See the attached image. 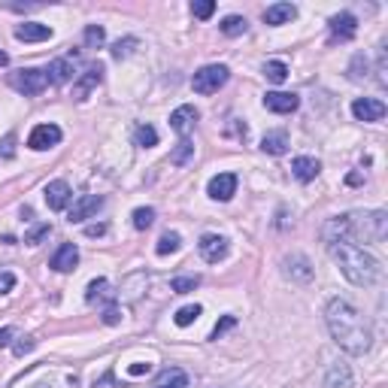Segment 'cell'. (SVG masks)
<instances>
[{
    "instance_id": "1",
    "label": "cell",
    "mask_w": 388,
    "mask_h": 388,
    "mask_svg": "<svg viewBox=\"0 0 388 388\" xmlns=\"http://www.w3.org/2000/svg\"><path fill=\"white\" fill-rule=\"evenodd\" d=\"M325 321H328V331L334 337V343L343 349L349 355H367L370 352V328H367L364 316L358 312L352 303L343 300V298H334L325 310Z\"/></svg>"
},
{
    "instance_id": "2",
    "label": "cell",
    "mask_w": 388,
    "mask_h": 388,
    "mask_svg": "<svg viewBox=\"0 0 388 388\" xmlns=\"http://www.w3.org/2000/svg\"><path fill=\"white\" fill-rule=\"evenodd\" d=\"M328 252L337 261L340 273H343L352 285H361V289H367V285H376V282L382 279V264L376 261L367 249L358 246V243L337 240V243H328Z\"/></svg>"
},
{
    "instance_id": "3",
    "label": "cell",
    "mask_w": 388,
    "mask_h": 388,
    "mask_svg": "<svg viewBox=\"0 0 388 388\" xmlns=\"http://www.w3.org/2000/svg\"><path fill=\"white\" fill-rule=\"evenodd\" d=\"M343 219V240L355 243V240H364V243H382L388 234V216L385 209H370V212H349Z\"/></svg>"
},
{
    "instance_id": "4",
    "label": "cell",
    "mask_w": 388,
    "mask_h": 388,
    "mask_svg": "<svg viewBox=\"0 0 388 388\" xmlns=\"http://www.w3.org/2000/svg\"><path fill=\"white\" fill-rule=\"evenodd\" d=\"M230 79V70L225 67V64H207V67H200L198 73H194L191 85L198 95H216L219 88H225Z\"/></svg>"
},
{
    "instance_id": "5",
    "label": "cell",
    "mask_w": 388,
    "mask_h": 388,
    "mask_svg": "<svg viewBox=\"0 0 388 388\" xmlns=\"http://www.w3.org/2000/svg\"><path fill=\"white\" fill-rule=\"evenodd\" d=\"M9 85H13L18 95L25 97H34L40 95V91L49 85V76H46V70H36V67H25V70H15L9 73Z\"/></svg>"
},
{
    "instance_id": "6",
    "label": "cell",
    "mask_w": 388,
    "mask_h": 388,
    "mask_svg": "<svg viewBox=\"0 0 388 388\" xmlns=\"http://www.w3.org/2000/svg\"><path fill=\"white\" fill-rule=\"evenodd\" d=\"M282 270H285V276H289L291 282H312V276H316V270H312V264H310V258L307 255H289L282 261Z\"/></svg>"
},
{
    "instance_id": "7",
    "label": "cell",
    "mask_w": 388,
    "mask_h": 388,
    "mask_svg": "<svg viewBox=\"0 0 388 388\" xmlns=\"http://www.w3.org/2000/svg\"><path fill=\"white\" fill-rule=\"evenodd\" d=\"M58 143H61V127L58 125H36L31 131V137H27V146H31L34 152H46Z\"/></svg>"
},
{
    "instance_id": "8",
    "label": "cell",
    "mask_w": 388,
    "mask_h": 388,
    "mask_svg": "<svg viewBox=\"0 0 388 388\" xmlns=\"http://www.w3.org/2000/svg\"><path fill=\"white\" fill-rule=\"evenodd\" d=\"M198 249H200L203 261H209V264H219V261H225V258H228V240L219 237V234H203Z\"/></svg>"
},
{
    "instance_id": "9",
    "label": "cell",
    "mask_w": 388,
    "mask_h": 388,
    "mask_svg": "<svg viewBox=\"0 0 388 388\" xmlns=\"http://www.w3.org/2000/svg\"><path fill=\"white\" fill-rule=\"evenodd\" d=\"M100 82H104V64H91V67L79 76L76 85H73V97H76V100H88V95L100 85Z\"/></svg>"
},
{
    "instance_id": "10",
    "label": "cell",
    "mask_w": 388,
    "mask_h": 388,
    "mask_svg": "<svg viewBox=\"0 0 388 388\" xmlns=\"http://www.w3.org/2000/svg\"><path fill=\"white\" fill-rule=\"evenodd\" d=\"M352 116L358 122H382L385 116V104L376 97H358L352 104Z\"/></svg>"
},
{
    "instance_id": "11",
    "label": "cell",
    "mask_w": 388,
    "mask_h": 388,
    "mask_svg": "<svg viewBox=\"0 0 388 388\" xmlns=\"http://www.w3.org/2000/svg\"><path fill=\"white\" fill-rule=\"evenodd\" d=\"M104 207V198H100V194H82V198L73 203V209H70V221L73 225H79V221H85V219H91L95 216V212Z\"/></svg>"
},
{
    "instance_id": "12",
    "label": "cell",
    "mask_w": 388,
    "mask_h": 388,
    "mask_svg": "<svg viewBox=\"0 0 388 388\" xmlns=\"http://www.w3.org/2000/svg\"><path fill=\"white\" fill-rule=\"evenodd\" d=\"M207 194L212 200H230L237 194V176L234 173H219V176H212L209 186H207Z\"/></svg>"
},
{
    "instance_id": "13",
    "label": "cell",
    "mask_w": 388,
    "mask_h": 388,
    "mask_svg": "<svg viewBox=\"0 0 388 388\" xmlns=\"http://www.w3.org/2000/svg\"><path fill=\"white\" fill-rule=\"evenodd\" d=\"M355 31H358V18H355L352 13H340V15L331 18V40H334V43H337V40H340V43L352 40Z\"/></svg>"
},
{
    "instance_id": "14",
    "label": "cell",
    "mask_w": 388,
    "mask_h": 388,
    "mask_svg": "<svg viewBox=\"0 0 388 388\" xmlns=\"http://www.w3.org/2000/svg\"><path fill=\"white\" fill-rule=\"evenodd\" d=\"M264 106L270 109V113H294V109L300 106L298 95H289V91H267L264 95Z\"/></svg>"
},
{
    "instance_id": "15",
    "label": "cell",
    "mask_w": 388,
    "mask_h": 388,
    "mask_svg": "<svg viewBox=\"0 0 388 388\" xmlns=\"http://www.w3.org/2000/svg\"><path fill=\"white\" fill-rule=\"evenodd\" d=\"M43 194H46V203H49V209H55V212H61V209L70 203V198H73V191H70V186H67L64 179L49 182Z\"/></svg>"
},
{
    "instance_id": "16",
    "label": "cell",
    "mask_w": 388,
    "mask_h": 388,
    "mask_svg": "<svg viewBox=\"0 0 388 388\" xmlns=\"http://www.w3.org/2000/svg\"><path fill=\"white\" fill-rule=\"evenodd\" d=\"M76 264H79V249L73 243H64L58 252L52 255V261H49V267H52V270H58V273H70Z\"/></svg>"
},
{
    "instance_id": "17",
    "label": "cell",
    "mask_w": 388,
    "mask_h": 388,
    "mask_svg": "<svg viewBox=\"0 0 388 388\" xmlns=\"http://www.w3.org/2000/svg\"><path fill=\"white\" fill-rule=\"evenodd\" d=\"M198 118H200V113H198V109H194L191 104H186V106L173 109V116H170V127H173V131H176V134H182V137H186V134L191 131V127L198 125Z\"/></svg>"
},
{
    "instance_id": "18",
    "label": "cell",
    "mask_w": 388,
    "mask_h": 388,
    "mask_svg": "<svg viewBox=\"0 0 388 388\" xmlns=\"http://www.w3.org/2000/svg\"><path fill=\"white\" fill-rule=\"evenodd\" d=\"M15 40L22 43H43V40H52V27L49 25H40V22H25L15 27Z\"/></svg>"
},
{
    "instance_id": "19",
    "label": "cell",
    "mask_w": 388,
    "mask_h": 388,
    "mask_svg": "<svg viewBox=\"0 0 388 388\" xmlns=\"http://www.w3.org/2000/svg\"><path fill=\"white\" fill-rule=\"evenodd\" d=\"M319 170H321L319 158H310V155H300V158L291 161V173H294V179H298V182H312L319 176Z\"/></svg>"
},
{
    "instance_id": "20",
    "label": "cell",
    "mask_w": 388,
    "mask_h": 388,
    "mask_svg": "<svg viewBox=\"0 0 388 388\" xmlns=\"http://www.w3.org/2000/svg\"><path fill=\"white\" fill-rule=\"evenodd\" d=\"M298 18V6L294 4H273V6H267L264 9V22L267 25H289V22H294Z\"/></svg>"
},
{
    "instance_id": "21",
    "label": "cell",
    "mask_w": 388,
    "mask_h": 388,
    "mask_svg": "<svg viewBox=\"0 0 388 388\" xmlns=\"http://www.w3.org/2000/svg\"><path fill=\"white\" fill-rule=\"evenodd\" d=\"M325 388H352V370H349L346 361H337L328 367Z\"/></svg>"
},
{
    "instance_id": "22",
    "label": "cell",
    "mask_w": 388,
    "mask_h": 388,
    "mask_svg": "<svg viewBox=\"0 0 388 388\" xmlns=\"http://www.w3.org/2000/svg\"><path fill=\"white\" fill-rule=\"evenodd\" d=\"M73 61L70 58H55L49 67H46V76H49L52 85H64V82H70L73 79Z\"/></svg>"
},
{
    "instance_id": "23",
    "label": "cell",
    "mask_w": 388,
    "mask_h": 388,
    "mask_svg": "<svg viewBox=\"0 0 388 388\" xmlns=\"http://www.w3.org/2000/svg\"><path fill=\"white\" fill-rule=\"evenodd\" d=\"M152 388H188V373L182 367H167V370L158 373Z\"/></svg>"
},
{
    "instance_id": "24",
    "label": "cell",
    "mask_w": 388,
    "mask_h": 388,
    "mask_svg": "<svg viewBox=\"0 0 388 388\" xmlns=\"http://www.w3.org/2000/svg\"><path fill=\"white\" fill-rule=\"evenodd\" d=\"M146 282H149V276H146L143 270H137V273H131L125 279V285H122V294H125V300H137L140 294L146 291Z\"/></svg>"
},
{
    "instance_id": "25",
    "label": "cell",
    "mask_w": 388,
    "mask_h": 388,
    "mask_svg": "<svg viewBox=\"0 0 388 388\" xmlns=\"http://www.w3.org/2000/svg\"><path fill=\"white\" fill-rule=\"evenodd\" d=\"M261 149H264L267 155H282L285 149H289V134H285V131L267 134L264 140H261Z\"/></svg>"
},
{
    "instance_id": "26",
    "label": "cell",
    "mask_w": 388,
    "mask_h": 388,
    "mask_svg": "<svg viewBox=\"0 0 388 388\" xmlns=\"http://www.w3.org/2000/svg\"><path fill=\"white\" fill-rule=\"evenodd\" d=\"M113 291H109V282L106 279H91L88 289H85V300L88 303H97V300H109Z\"/></svg>"
},
{
    "instance_id": "27",
    "label": "cell",
    "mask_w": 388,
    "mask_h": 388,
    "mask_svg": "<svg viewBox=\"0 0 388 388\" xmlns=\"http://www.w3.org/2000/svg\"><path fill=\"white\" fill-rule=\"evenodd\" d=\"M179 249H182V237L176 234V230H167V234H161L155 252H158V255H173V252H179Z\"/></svg>"
},
{
    "instance_id": "28",
    "label": "cell",
    "mask_w": 388,
    "mask_h": 388,
    "mask_svg": "<svg viewBox=\"0 0 388 388\" xmlns=\"http://www.w3.org/2000/svg\"><path fill=\"white\" fill-rule=\"evenodd\" d=\"M246 31H249V22L243 15H228L225 22H221V34H225V36H240Z\"/></svg>"
},
{
    "instance_id": "29",
    "label": "cell",
    "mask_w": 388,
    "mask_h": 388,
    "mask_svg": "<svg viewBox=\"0 0 388 388\" xmlns=\"http://www.w3.org/2000/svg\"><path fill=\"white\" fill-rule=\"evenodd\" d=\"M264 76L273 82V85H282L285 79H289V67H285L282 61H267L264 64Z\"/></svg>"
},
{
    "instance_id": "30",
    "label": "cell",
    "mask_w": 388,
    "mask_h": 388,
    "mask_svg": "<svg viewBox=\"0 0 388 388\" xmlns=\"http://www.w3.org/2000/svg\"><path fill=\"white\" fill-rule=\"evenodd\" d=\"M367 73H370V61H367L364 55H355L352 64H349V79H352V82H364Z\"/></svg>"
},
{
    "instance_id": "31",
    "label": "cell",
    "mask_w": 388,
    "mask_h": 388,
    "mask_svg": "<svg viewBox=\"0 0 388 388\" xmlns=\"http://www.w3.org/2000/svg\"><path fill=\"white\" fill-rule=\"evenodd\" d=\"M134 140H137V146H143V149H152V146H158V131H155L152 125H140Z\"/></svg>"
},
{
    "instance_id": "32",
    "label": "cell",
    "mask_w": 388,
    "mask_h": 388,
    "mask_svg": "<svg viewBox=\"0 0 388 388\" xmlns=\"http://www.w3.org/2000/svg\"><path fill=\"white\" fill-rule=\"evenodd\" d=\"M191 155H194V146L186 140V137H182V140L176 143V149L170 152V164H176V167H182V164H188Z\"/></svg>"
},
{
    "instance_id": "33",
    "label": "cell",
    "mask_w": 388,
    "mask_h": 388,
    "mask_svg": "<svg viewBox=\"0 0 388 388\" xmlns=\"http://www.w3.org/2000/svg\"><path fill=\"white\" fill-rule=\"evenodd\" d=\"M106 40V31L100 25H88L85 27V49H100Z\"/></svg>"
},
{
    "instance_id": "34",
    "label": "cell",
    "mask_w": 388,
    "mask_h": 388,
    "mask_svg": "<svg viewBox=\"0 0 388 388\" xmlns=\"http://www.w3.org/2000/svg\"><path fill=\"white\" fill-rule=\"evenodd\" d=\"M131 219H134L137 230H146V228H152V221H155V209L152 207H137Z\"/></svg>"
},
{
    "instance_id": "35",
    "label": "cell",
    "mask_w": 388,
    "mask_h": 388,
    "mask_svg": "<svg viewBox=\"0 0 388 388\" xmlns=\"http://www.w3.org/2000/svg\"><path fill=\"white\" fill-rule=\"evenodd\" d=\"M200 285V276H176V279L170 282V289L176 291V294H188V291H194Z\"/></svg>"
},
{
    "instance_id": "36",
    "label": "cell",
    "mask_w": 388,
    "mask_h": 388,
    "mask_svg": "<svg viewBox=\"0 0 388 388\" xmlns=\"http://www.w3.org/2000/svg\"><path fill=\"white\" fill-rule=\"evenodd\" d=\"M200 312H203V310L198 307V303H191V307H182V310L176 312V316H173V321H176V325H179V328H188V325H191V321H194V319H198V316H200Z\"/></svg>"
},
{
    "instance_id": "37",
    "label": "cell",
    "mask_w": 388,
    "mask_h": 388,
    "mask_svg": "<svg viewBox=\"0 0 388 388\" xmlns=\"http://www.w3.org/2000/svg\"><path fill=\"white\" fill-rule=\"evenodd\" d=\"M137 46H140V40H137V36H125V40H118V43L113 46V58H118V61L127 58V55H131Z\"/></svg>"
},
{
    "instance_id": "38",
    "label": "cell",
    "mask_w": 388,
    "mask_h": 388,
    "mask_svg": "<svg viewBox=\"0 0 388 388\" xmlns=\"http://www.w3.org/2000/svg\"><path fill=\"white\" fill-rule=\"evenodd\" d=\"M49 234H52V228H49V225H36V228L31 230V234L25 237V243H27V246H40V243H43V240L49 237Z\"/></svg>"
},
{
    "instance_id": "39",
    "label": "cell",
    "mask_w": 388,
    "mask_h": 388,
    "mask_svg": "<svg viewBox=\"0 0 388 388\" xmlns=\"http://www.w3.org/2000/svg\"><path fill=\"white\" fill-rule=\"evenodd\" d=\"M191 13H194V18H209L216 13V4H212V0H198V4H191Z\"/></svg>"
},
{
    "instance_id": "40",
    "label": "cell",
    "mask_w": 388,
    "mask_h": 388,
    "mask_svg": "<svg viewBox=\"0 0 388 388\" xmlns=\"http://www.w3.org/2000/svg\"><path fill=\"white\" fill-rule=\"evenodd\" d=\"M234 325H237V319H234V316H225V319H221V321H219V325H216V328H212V340H219V337H221V334H225V331H228V328H234Z\"/></svg>"
},
{
    "instance_id": "41",
    "label": "cell",
    "mask_w": 388,
    "mask_h": 388,
    "mask_svg": "<svg viewBox=\"0 0 388 388\" xmlns=\"http://www.w3.org/2000/svg\"><path fill=\"white\" fill-rule=\"evenodd\" d=\"M122 321V312H118L116 307H106L104 310V325H118Z\"/></svg>"
},
{
    "instance_id": "42",
    "label": "cell",
    "mask_w": 388,
    "mask_h": 388,
    "mask_svg": "<svg viewBox=\"0 0 388 388\" xmlns=\"http://www.w3.org/2000/svg\"><path fill=\"white\" fill-rule=\"evenodd\" d=\"M34 340L31 337H22V343H15V355H25V352H34Z\"/></svg>"
},
{
    "instance_id": "43",
    "label": "cell",
    "mask_w": 388,
    "mask_h": 388,
    "mask_svg": "<svg viewBox=\"0 0 388 388\" xmlns=\"http://www.w3.org/2000/svg\"><path fill=\"white\" fill-rule=\"evenodd\" d=\"M13 285H15V276L13 273H0V294H6Z\"/></svg>"
},
{
    "instance_id": "44",
    "label": "cell",
    "mask_w": 388,
    "mask_h": 388,
    "mask_svg": "<svg viewBox=\"0 0 388 388\" xmlns=\"http://www.w3.org/2000/svg\"><path fill=\"white\" fill-rule=\"evenodd\" d=\"M13 143H15V137H13V134H9V137H6V140H4V149H0V155H4V158H13V155H15V149H13Z\"/></svg>"
},
{
    "instance_id": "45",
    "label": "cell",
    "mask_w": 388,
    "mask_h": 388,
    "mask_svg": "<svg viewBox=\"0 0 388 388\" xmlns=\"http://www.w3.org/2000/svg\"><path fill=\"white\" fill-rule=\"evenodd\" d=\"M13 334H15L13 328H4V331H0V349H6L9 343H13Z\"/></svg>"
},
{
    "instance_id": "46",
    "label": "cell",
    "mask_w": 388,
    "mask_h": 388,
    "mask_svg": "<svg viewBox=\"0 0 388 388\" xmlns=\"http://www.w3.org/2000/svg\"><path fill=\"white\" fill-rule=\"evenodd\" d=\"M106 234V225H88L85 228V237H104Z\"/></svg>"
},
{
    "instance_id": "47",
    "label": "cell",
    "mask_w": 388,
    "mask_h": 388,
    "mask_svg": "<svg viewBox=\"0 0 388 388\" xmlns=\"http://www.w3.org/2000/svg\"><path fill=\"white\" fill-rule=\"evenodd\" d=\"M152 370V364H131V370H127V373H131V376H143V373H149Z\"/></svg>"
},
{
    "instance_id": "48",
    "label": "cell",
    "mask_w": 388,
    "mask_h": 388,
    "mask_svg": "<svg viewBox=\"0 0 388 388\" xmlns=\"http://www.w3.org/2000/svg\"><path fill=\"white\" fill-rule=\"evenodd\" d=\"M4 64H9V58H6V52H0V67H4Z\"/></svg>"
},
{
    "instance_id": "49",
    "label": "cell",
    "mask_w": 388,
    "mask_h": 388,
    "mask_svg": "<svg viewBox=\"0 0 388 388\" xmlns=\"http://www.w3.org/2000/svg\"><path fill=\"white\" fill-rule=\"evenodd\" d=\"M31 388H52L49 382H36V385H31Z\"/></svg>"
}]
</instances>
